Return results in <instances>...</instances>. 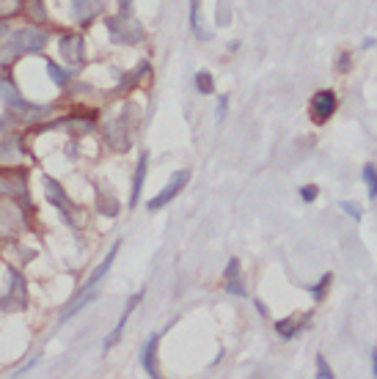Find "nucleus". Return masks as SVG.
<instances>
[{
    "label": "nucleus",
    "instance_id": "nucleus-2",
    "mask_svg": "<svg viewBox=\"0 0 377 379\" xmlns=\"http://www.w3.org/2000/svg\"><path fill=\"white\" fill-rule=\"evenodd\" d=\"M25 226V217H22V209L11 201H0V236L11 239L17 236Z\"/></svg>",
    "mask_w": 377,
    "mask_h": 379
},
{
    "label": "nucleus",
    "instance_id": "nucleus-21",
    "mask_svg": "<svg viewBox=\"0 0 377 379\" xmlns=\"http://www.w3.org/2000/svg\"><path fill=\"white\" fill-rule=\"evenodd\" d=\"M364 182H366V190H369V198L375 201L377 198V168L372 162L364 165Z\"/></svg>",
    "mask_w": 377,
    "mask_h": 379
},
{
    "label": "nucleus",
    "instance_id": "nucleus-25",
    "mask_svg": "<svg viewBox=\"0 0 377 379\" xmlns=\"http://www.w3.org/2000/svg\"><path fill=\"white\" fill-rule=\"evenodd\" d=\"M328 286H331V275H322V280H320V283H317V286L311 289V297H314V300L320 303V300L325 297V292H328Z\"/></svg>",
    "mask_w": 377,
    "mask_h": 379
},
{
    "label": "nucleus",
    "instance_id": "nucleus-34",
    "mask_svg": "<svg viewBox=\"0 0 377 379\" xmlns=\"http://www.w3.org/2000/svg\"><path fill=\"white\" fill-rule=\"evenodd\" d=\"M0 34H6V25H3V22H0Z\"/></svg>",
    "mask_w": 377,
    "mask_h": 379
},
{
    "label": "nucleus",
    "instance_id": "nucleus-27",
    "mask_svg": "<svg viewBox=\"0 0 377 379\" xmlns=\"http://www.w3.org/2000/svg\"><path fill=\"white\" fill-rule=\"evenodd\" d=\"M341 212H347L352 220H361V215H364V212H361V206H358V203H352V201H341Z\"/></svg>",
    "mask_w": 377,
    "mask_h": 379
},
{
    "label": "nucleus",
    "instance_id": "nucleus-8",
    "mask_svg": "<svg viewBox=\"0 0 377 379\" xmlns=\"http://www.w3.org/2000/svg\"><path fill=\"white\" fill-rule=\"evenodd\" d=\"M141 300H144V292H138V294H135V297H132V300L127 303V308H124V313H121V319H118V324H116V330L111 333V336H108V341H105V346H108V349H111V346H116V343L121 341V333H124V327H127V319H130V313L135 310V305L141 303Z\"/></svg>",
    "mask_w": 377,
    "mask_h": 379
},
{
    "label": "nucleus",
    "instance_id": "nucleus-3",
    "mask_svg": "<svg viewBox=\"0 0 377 379\" xmlns=\"http://www.w3.org/2000/svg\"><path fill=\"white\" fill-rule=\"evenodd\" d=\"M188 182H190V171H179V173H174V176H171V182L160 190V195L149 201V212H160L163 206H168V203H171V201L185 190Z\"/></svg>",
    "mask_w": 377,
    "mask_h": 379
},
{
    "label": "nucleus",
    "instance_id": "nucleus-29",
    "mask_svg": "<svg viewBox=\"0 0 377 379\" xmlns=\"http://www.w3.org/2000/svg\"><path fill=\"white\" fill-rule=\"evenodd\" d=\"M17 58V52L6 44V47H0V66H11V61Z\"/></svg>",
    "mask_w": 377,
    "mask_h": 379
},
{
    "label": "nucleus",
    "instance_id": "nucleus-26",
    "mask_svg": "<svg viewBox=\"0 0 377 379\" xmlns=\"http://www.w3.org/2000/svg\"><path fill=\"white\" fill-rule=\"evenodd\" d=\"M317 377H320V379H334V371H331V366H328V360H325L322 355H317Z\"/></svg>",
    "mask_w": 377,
    "mask_h": 379
},
{
    "label": "nucleus",
    "instance_id": "nucleus-32",
    "mask_svg": "<svg viewBox=\"0 0 377 379\" xmlns=\"http://www.w3.org/2000/svg\"><path fill=\"white\" fill-rule=\"evenodd\" d=\"M350 69V55H341L339 58V72H347Z\"/></svg>",
    "mask_w": 377,
    "mask_h": 379
},
{
    "label": "nucleus",
    "instance_id": "nucleus-1",
    "mask_svg": "<svg viewBox=\"0 0 377 379\" xmlns=\"http://www.w3.org/2000/svg\"><path fill=\"white\" fill-rule=\"evenodd\" d=\"M44 44H47V36H44L41 31H36V28H22V31L11 34V41H8V47H11L17 55L39 52Z\"/></svg>",
    "mask_w": 377,
    "mask_h": 379
},
{
    "label": "nucleus",
    "instance_id": "nucleus-13",
    "mask_svg": "<svg viewBox=\"0 0 377 379\" xmlns=\"http://www.w3.org/2000/svg\"><path fill=\"white\" fill-rule=\"evenodd\" d=\"M20 159H22V146L17 135L0 141V162H20Z\"/></svg>",
    "mask_w": 377,
    "mask_h": 379
},
{
    "label": "nucleus",
    "instance_id": "nucleus-5",
    "mask_svg": "<svg viewBox=\"0 0 377 379\" xmlns=\"http://www.w3.org/2000/svg\"><path fill=\"white\" fill-rule=\"evenodd\" d=\"M108 31H111L114 41H118V44H130V41H138V38L144 36V34H141V28H135V22H132L130 17H116V20H108Z\"/></svg>",
    "mask_w": 377,
    "mask_h": 379
},
{
    "label": "nucleus",
    "instance_id": "nucleus-20",
    "mask_svg": "<svg viewBox=\"0 0 377 379\" xmlns=\"http://www.w3.org/2000/svg\"><path fill=\"white\" fill-rule=\"evenodd\" d=\"M190 25H193V34L201 38V41H207L210 34L201 28V14H198V0H190Z\"/></svg>",
    "mask_w": 377,
    "mask_h": 379
},
{
    "label": "nucleus",
    "instance_id": "nucleus-12",
    "mask_svg": "<svg viewBox=\"0 0 377 379\" xmlns=\"http://www.w3.org/2000/svg\"><path fill=\"white\" fill-rule=\"evenodd\" d=\"M72 6L80 22H91L102 11V0H72Z\"/></svg>",
    "mask_w": 377,
    "mask_h": 379
},
{
    "label": "nucleus",
    "instance_id": "nucleus-30",
    "mask_svg": "<svg viewBox=\"0 0 377 379\" xmlns=\"http://www.w3.org/2000/svg\"><path fill=\"white\" fill-rule=\"evenodd\" d=\"M317 192H320L317 185H306V187H301V198L303 201H314V198H317Z\"/></svg>",
    "mask_w": 377,
    "mask_h": 379
},
{
    "label": "nucleus",
    "instance_id": "nucleus-28",
    "mask_svg": "<svg viewBox=\"0 0 377 379\" xmlns=\"http://www.w3.org/2000/svg\"><path fill=\"white\" fill-rule=\"evenodd\" d=\"M28 11H31V17L36 20V22H41L47 14H44V6H41V0H31V6H28Z\"/></svg>",
    "mask_w": 377,
    "mask_h": 379
},
{
    "label": "nucleus",
    "instance_id": "nucleus-22",
    "mask_svg": "<svg viewBox=\"0 0 377 379\" xmlns=\"http://www.w3.org/2000/svg\"><path fill=\"white\" fill-rule=\"evenodd\" d=\"M22 8V0H0V20L3 17H14Z\"/></svg>",
    "mask_w": 377,
    "mask_h": 379
},
{
    "label": "nucleus",
    "instance_id": "nucleus-18",
    "mask_svg": "<svg viewBox=\"0 0 377 379\" xmlns=\"http://www.w3.org/2000/svg\"><path fill=\"white\" fill-rule=\"evenodd\" d=\"M41 185L47 190V198L55 203V206H61V209H67V198H64V190L58 182H53V179H41Z\"/></svg>",
    "mask_w": 377,
    "mask_h": 379
},
{
    "label": "nucleus",
    "instance_id": "nucleus-33",
    "mask_svg": "<svg viewBox=\"0 0 377 379\" xmlns=\"http://www.w3.org/2000/svg\"><path fill=\"white\" fill-rule=\"evenodd\" d=\"M372 374L377 377V349H372Z\"/></svg>",
    "mask_w": 377,
    "mask_h": 379
},
{
    "label": "nucleus",
    "instance_id": "nucleus-17",
    "mask_svg": "<svg viewBox=\"0 0 377 379\" xmlns=\"http://www.w3.org/2000/svg\"><path fill=\"white\" fill-rule=\"evenodd\" d=\"M22 192H25V179L22 176H14V179L0 176V195H22Z\"/></svg>",
    "mask_w": 377,
    "mask_h": 379
},
{
    "label": "nucleus",
    "instance_id": "nucleus-10",
    "mask_svg": "<svg viewBox=\"0 0 377 379\" xmlns=\"http://www.w3.org/2000/svg\"><path fill=\"white\" fill-rule=\"evenodd\" d=\"M146 165H149V152H141V157H138V168H135V182H132L130 206H135L138 198H141V190H144V182H146Z\"/></svg>",
    "mask_w": 377,
    "mask_h": 379
},
{
    "label": "nucleus",
    "instance_id": "nucleus-19",
    "mask_svg": "<svg viewBox=\"0 0 377 379\" xmlns=\"http://www.w3.org/2000/svg\"><path fill=\"white\" fill-rule=\"evenodd\" d=\"M91 300H94V289H85V292H83V294L77 297L75 303H72V305H69V308H67V310H64V313H61V322H67V319H72V316H75L77 310H83V308H85V305L91 303Z\"/></svg>",
    "mask_w": 377,
    "mask_h": 379
},
{
    "label": "nucleus",
    "instance_id": "nucleus-4",
    "mask_svg": "<svg viewBox=\"0 0 377 379\" xmlns=\"http://www.w3.org/2000/svg\"><path fill=\"white\" fill-rule=\"evenodd\" d=\"M8 278H11V289L0 297V308L3 310H22L28 303V294H25V280L17 269H8Z\"/></svg>",
    "mask_w": 377,
    "mask_h": 379
},
{
    "label": "nucleus",
    "instance_id": "nucleus-15",
    "mask_svg": "<svg viewBox=\"0 0 377 379\" xmlns=\"http://www.w3.org/2000/svg\"><path fill=\"white\" fill-rule=\"evenodd\" d=\"M157 341H160V336H151L146 346H144V355H141V360H144V369H146V374L149 377H157L160 371H157Z\"/></svg>",
    "mask_w": 377,
    "mask_h": 379
},
{
    "label": "nucleus",
    "instance_id": "nucleus-14",
    "mask_svg": "<svg viewBox=\"0 0 377 379\" xmlns=\"http://www.w3.org/2000/svg\"><path fill=\"white\" fill-rule=\"evenodd\" d=\"M118 248H121V245L116 242L114 248H111V253L102 259V264H100L97 269H94V272H91V278H88V286H85V289H97V283H100V280L108 275V269H111V266H114V262H116V253H118Z\"/></svg>",
    "mask_w": 377,
    "mask_h": 379
},
{
    "label": "nucleus",
    "instance_id": "nucleus-31",
    "mask_svg": "<svg viewBox=\"0 0 377 379\" xmlns=\"http://www.w3.org/2000/svg\"><path fill=\"white\" fill-rule=\"evenodd\" d=\"M226 108H228V96H221V105H218V121H224L226 118Z\"/></svg>",
    "mask_w": 377,
    "mask_h": 379
},
{
    "label": "nucleus",
    "instance_id": "nucleus-7",
    "mask_svg": "<svg viewBox=\"0 0 377 379\" xmlns=\"http://www.w3.org/2000/svg\"><path fill=\"white\" fill-rule=\"evenodd\" d=\"M61 55L67 64L80 66L83 64V38L80 36H64L61 38Z\"/></svg>",
    "mask_w": 377,
    "mask_h": 379
},
{
    "label": "nucleus",
    "instance_id": "nucleus-24",
    "mask_svg": "<svg viewBox=\"0 0 377 379\" xmlns=\"http://www.w3.org/2000/svg\"><path fill=\"white\" fill-rule=\"evenodd\" d=\"M47 75L53 77L58 85H67V77H69L61 66H58V64H53V61H47Z\"/></svg>",
    "mask_w": 377,
    "mask_h": 379
},
{
    "label": "nucleus",
    "instance_id": "nucleus-6",
    "mask_svg": "<svg viewBox=\"0 0 377 379\" xmlns=\"http://www.w3.org/2000/svg\"><path fill=\"white\" fill-rule=\"evenodd\" d=\"M336 110V96H334V91H317L314 96H311V115H314V121L317 124H325L331 115Z\"/></svg>",
    "mask_w": 377,
    "mask_h": 379
},
{
    "label": "nucleus",
    "instance_id": "nucleus-23",
    "mask_svg": "<svg viewBox=\"0 0 377 379\" xmlns=\"http://www.w3.org/2000/svg\"><path fill=\"white\" fill-rule=\"evenodd\" d=\"M212 85H215V83H212V75H210V72H198V75H196V88H198L201 94H212Z\"/></svg>",
    "mask_w": 377,
    "mask_h": 379
},
{
    "label": "nucleus",
    "instance_id": "nucleus-9",
    "mask_svg": "<svg viewBox=\"0 0 377 379\" xmlns=\"http://www.w3.org/2000/svg\"><path fill=\"white\" fill-rule=\"evenodd\" d=\"M0 96H3V99H6V102H8V105H11V108H14L20 115L31 108V102H25V99L20 96V91H17V88H14L8 80H0Z\"/></svg>",
    "mask_w": 377,
    "mask_h": 379
},
{
    "label": "nucleus",
    "instance_id": "nucleus-11",
    "mask_svg": "<svg viewBox=\"0 0 377 379\" xmlns=\"http://www.w3.org/2000/svg\"><path fill=\"white\" fill-rule=\"evenodd\" d=\"M226 292L234 294V297H242V294H245V286H242V280H240V262H237V259H231L226 266Z\"/></svg>",
    "mask_w": 377,
    "mask_h": 379
},
{
    "label": "nucleus",
    "instance_id": "nucleus-16",
    "mask_svg": "<svg viewBox=\"0 0 377 379\" xmlns=\"http://www.w3.org/2000/svg\"><path fill=\"white\" fill-rule=\"evenodd\" d=\"M308 316H298V319H281V322H275V330H278V336H284V338H292V336H298V330H301V324L306 322Z\"/></svg>",
    "mask_w": 377,
    "mask_h": 379
}]
</instances>
